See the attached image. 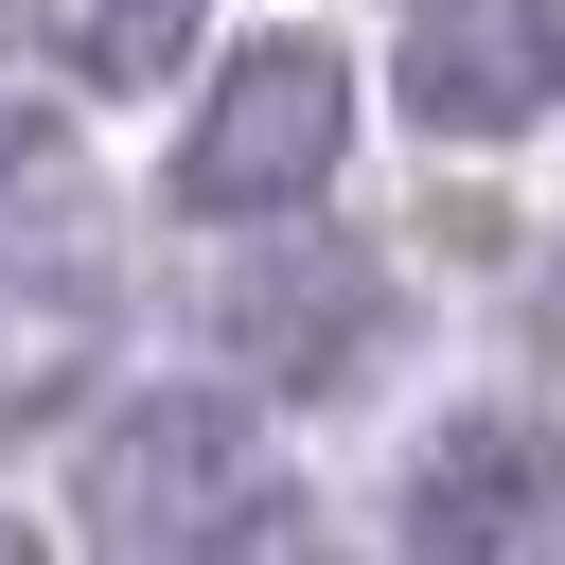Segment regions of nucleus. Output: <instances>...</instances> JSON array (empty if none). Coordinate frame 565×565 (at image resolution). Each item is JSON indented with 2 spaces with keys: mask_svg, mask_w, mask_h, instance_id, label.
Instances as JSON below:
<instances>
[{
  "mask_svg": "<svg viewBox=\"0 0 565 565\" xmlns=\"http://www.w3.org/2000/svg\"><path fill=\"white\" fill-rule=\"evenodd\" d=\"M265 494H282V477H265V424H247L230 388H159V406H124V424L88 441V547H106V565H194V547H230Z\"/></svg>",
  "mask_w": 565,
  "mask_h": 565,
  "instance_id": "1",
  "label": "nucleus"
},
{
  "mask_svg": "<svg viewBox=\"0 0 565 565\" xmlns=\"http://www.w3.org/2000/svg\"><path fill=\"white\" fill-rule=\"evenodd\" d=\"M335 141H353V71L318 53V35H247L230 71H212V106L177 124V212H300L318 177H335Z\"/></svg>",
  "mask_w": 565,
  "mask_h": 565,
  "instance_id": "2",
  "label": "nucleus"
},
{
  "mask_svg": "<svg viewBox=\"0 0 565 565\" xmlns=\"http://www.w3.org/2000/svg\"><path fill=\"white\" fill-rule=\"evenodd\" d=\"M565 106V0H424L406 18V124L424 141H512Z\"/></svg>",
  "mask_w": 565,
  "mask_h": 565,
  "instance_id": "3",
  "label": "nucleus"
},
{
  "mask_svg": "<svg viewBox=\"0 0 565 565\" xmlns=\"http://www.w3.org/2000/svg\"><path fill=\"white\" fill-rule=\"evenodd\" d=\"M547 477H565V441L547 424H512V406H459L424 459H406V565H512L530 547V512H547Z\"/></svg>",
  "mask_w": 565,
  "mask_h": 565,
  "instance_id": "4",
  "label": "nucleus"
},
{
  "mask_svg": "<svg viewBox=\"0 0 565 565\" xmlns=\"http://www.w3.org/2000/svg\"><path fill=\"white\" fill-rule=\"evenodd\" d=\"M212 335H230V371H265V388H335V371L371 353V265H353V247H265V265L212 300Z\"/></svg>",
  "mask_w": 565,
  "mask_h": 565,
  "instance_id": "5",
  "label": "nucleus"
},
{
  "mask_svg": "<svg viewBox=\"0 0 565 565\" xmlns=\"http://www.w3.org/2000/svg\"><path fill=\"white\" fill-rule=\"evenodd\" d=\"M88 353H106V300H88V282H0V424L71 406Z\"/></svg>",
  "mask_w": 565,
  "mask_h": 565,
  "instance_id": "6",
  "label": "nucleus"
},
{
  "mask_svg": "<svg viewBox=\"0 0 565 565\" xmlns=\"http://www.w3.org/2000/svg\"><path fill=\"white\" fill-rule=\"evenodd\" d=\"M194 18H212V0H35V35H53L88 88H159V71L194 53Z\"/></svg>",
  "mask_w": 565,
  "mask_h": 565,
  "instance_id": "7",
  "label": "nucleus"
},
{
  "mask_svg": "<svg viewBox=\"0 0 565 565\" xmlns=\"http://www.w3.org/2000/svg\"><path fill=\"white\" fill-rule=\"evenodd\" d=\"M194 565H353V547H318V530H300V512H282V494H265V512H247V530H230V547H194Z\"/></svg>",
  "mask_w": 565,
  "mask_h": 565,
  "instance_id": "8",
  "label": "nucleus"
},
{
  "mask_svg": "<svg viewBox=\"0 0 565 565\" xmlns=\"http://www.w3.org/2000/svg\"><path fill=\"white\" fill-rule=\"evenodd\" d=\"M0 565H53V547H35V530H18V512H0Z\"/></svg>",
  "mask_w": 565,
  "mask_h": 565,
  "instance_id": "9",
  "label": "nucleus"
}]
</instances>
